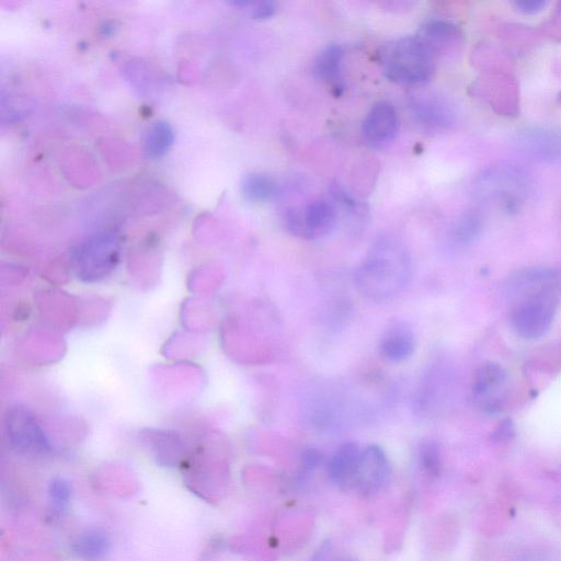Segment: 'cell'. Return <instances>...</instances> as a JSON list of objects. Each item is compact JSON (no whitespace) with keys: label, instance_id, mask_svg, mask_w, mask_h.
Here are the masks:
<instances>
[{"label":"cell","instance_id":"1","mask_svg":"<svg viewBox=\"0 0 561 561\" xmlns=\"http://www.w3.org/2000/svg\"><path fill=\"white\" fill-rule=\"evenodd\" d=\"M411 269L406 247L395 237H382L354 273V282L369 300L383 302L405 289Z\"/></svg>","mask_w":561,"mask_h":561},{"label":"cell","instance_id":"2","mask_svg":"<svg viewBox=\"0 0 561 561\" xmlns=\"http://www.w3.org/2000/svg\"><path fill=\"white\" fill-rule=\"evenodd\" d=\"M518 296L510 313L512 329L526 340L542 338L554 323L559 303L556 293L549 284H544L524 290Z\"/></svg>","mask_w":561,"mask_h":561},{"label":"cell","instance_id":"3","mask_svg":"<svg viewBox=\"0 0 561 561\" xmlns=\"http://www.w3.org/2000/svg\"><path fill=\"white\" fill-rule=\"evenodd\" d=\"M385 75L402 85L428 82L435 70V56L418 37L396 41L384 57Z\"/></svg>","mask_w":561,"mask_h":561},{"label":"cell","instance_id":"4","mask_svg":"<svg viewBox=\"0 0 561 561\" xmlns=\"http://www.w3.org/2000/svg\"><path fill=\"white\" fill-rule=\"evenodd\" d=\"M472 96L498 116L517 118L521 112V90L513 71L482 72L471 87Z\"/></svg>","mask_w":561,"mask_h":561},{"label":"cell","instance_id":"5","mask_svg":"<svg viewBox=\"0 0 561 561\" xmlns=\"http://www.w3.org/2000/svg\"><path fill=\"white\" fill-rule=\"evenodd\" d=\"M472 394L478 410L486 415L501 414L509 396L507 371L494 362L480 365L474 376Z\"/></svg>","mask_w":561,"mask_h":561},{"label":"cell","instance_id":"6","mask_svg":"<svg viewBox=\"0 0 561 561\" xmlns=\"http://www.w3.org/2000/svg\"><path fill=\"white\" fill-rule=\"evenodd\" d=\"M337 217L334 205L325 200H315L303 209L286 211L283 221L292 235L311 240L322 238L334 230Z\"/></svg>","mask_w":561,"mask_h":561},{"label":"cell","instance_id":"7","mask_svg":"<svg viewBox=\"0 0 561 561\" xmlns=\"http://www.w3.org/2000/svg\"><path fill=\"white\" fill-rule=\"evenodd\" d=\"M6 428L9 442L18 453L39 457L51 452L47 435L28 410L20 407L10 410Z\"/></svg>","mask_w":561,"mask_h":561},{"label":"cell","instance_id":"8","mask_svg":"<svg viewBox=\"0 0 561 561\" xmlns=\"http://www.w3.org/2000/svg\"><path fill=\"white\" fill-rule=\"evenodd\" d=\"M391 477V463L379 445H368L362 449L356 488L363 497L380 494Z\"/></svg>","mask_w":561,"mask_h":561},{"label":"cell","instance_id":"9","mask_svg":"<svg viewBox=\"0 0 561 561\" xmlns=\"http://www.w3.org/2000/svg\"><path fill=\"white\" fill-rule=\"evenodd\" d=\"M362 449L356 442H346L330 457L327 473L330 482L338 489L349 491L356 488Z\"/></svg>","mask_w":561,"mask_h":561},{"label":"cell","instance_id":"10","mask_svg":"<svg viewBox=\"0 0 561 561\" xmlns=\"http://www.w3.org/2000/svg\"><path fill=\"white\" fill-rule=\"evenodd\" d=\"M417 37L427 45L435 57L459 52L465 41L464 31L459 25L442 19L427 22Z\"/></svg>","mask_w":561,"mask_h":561},{"label":"cell","instance_id":"11","mask_svg":"<svg viewBox=\"0 0 561 561\" xmlns=\"http://www.w3.org/2000/svg\"><path fill=\"white\" fill-rule=\"evenodd\" d=\"M399 121L391 103H376L363 122L365 140L376 147L391 143L398 133Z\"/></svg>","mask_w":561,"mask_h":561},{"label":"cell","instance_id":"12","mask_svg":"<svg viewBox=\"0 0 561 561\" xmlns=\"http://www.w3.org/2000/svg\"><path fill=\"white\" fill-rule=\"evenodd\" d=\"M518 146L523 152L542 162L561 160V129L533 128L518 136Z\"/></svg>","mask_w":561,"mask_h":561},{"label":"cell","instance_id":"13","mask_svg":"<svg viewBox=\"0 0 561 561\" xmlns=\"http://www.w3.org/2000/svg\"><path fill=\"white\" fill-rule=\"evenodd\" d=\"M417 340L406 324L397 323L385 330L381 342L380 351L384 359L393 363L408 360L414 354Z\"/></svg>","mask_w":561,"mask_h":561},{"label":"cell","instance_id":"14","mask_svg":"<svg viewBox=\"0 0 561 561\" xmlns=\"http://www.w3.org/2000/svg\"><path fill=\"white\" fill-rule=\"evenodd\" d=\"M418 121L431 131H444L452 127L455 113L452 108L438 99L422 100L416 105Z\"/></svg>","mask_w":561,"mask_h":561},{"label":"cell","instance_id":"15","mask_svg":"<svg viewBox=\"0 0 561 561\" xmlns=\"http://www.w3.org/2000/svg\"><path fill=\"white\" fill-rule=\"evenodd\" d=\"M540 36L537 31L520 25H507L499 29L502 49L510 55H524L531 51Z\"/></svg>","mask_w":561,"mask_h":561},{"label":"cell","instance_id":"16","mask_svg":"<svg viewBox=\"0 0 561 561\" xmlns=\"http://www.w3.org/2000/svg\"><path fill=\"white\" fill-rule=\"evenodd\" d=\"M472 63L480 72L513 71L511 55L502 47L492 43H482L473 50Z\"/></svg>","mask_w":561,"mask_h":561},{"label":"cell","instance_id":"17","mask_svg":"<svg viewBox=\"0 0 561 561\" xmlns=\"http://www.w3.org/2000/svg\"><path fill=\"white\" fill-rule=\"evenodd\" d=\"M110 547V537L102 530H87L80 533L72 544L73 552L85 560H98L105 557Z\"/></svg>","mask_w":561,"mask_h":561},{"label":"cell","instance_id":"18","mask_svg":"<svg viewBox=\"0 0 561 561\" xmlns=\"http://www.w3.org/2000/svg\"><path fill=\"white\" fill-rule=\"evenodd\" d=\"M343 49L339 44L328 45L317 56L314 72L318 79L326 84H338L341 79Z\"/></svg>","mask_w":561,"mask_h":561},{"label":"cell","instance_id":"19","mask_svg":"<svg viewBox=\"0 0 561 561\" xmlns=\"http://www.w3.org/2000/svg\"><path fill=\"white\" fill-rule=\"evenodd\" d=\"M242 192L249 202L263 203L277 196V182L265 174H250L242 183Z\"/></svg>","mask_w":561,"mask_h":561},{"label":"cell","instance_id":"20","mask_svg":"<svg viewBox=\"0 0 561 561\" xmlns=\"http://www.w3.org/2000/svg\"><path fill=\"white\" fill-rule=\"evenodd\" d=\"M484 217L477 210L466 212L459 221L456 222L452 239L456 245L464 246L472 244L483 232Z\"/></svg>","mask_w":561,"mask_h":561},{"label":"cell","instance_id":"21","mask_svg":"<svg viewBox=\"0 0 561 561\" xmlns=\"http://www.w3.org/2000/svg\"><path fill=\"white\" fill-rule=\"evenodd\" d=\"M175 141V133L170 124L165 121L156 122L148 133L145 151L148 157L162 158L170 150Z\"/></svg>","mask_w":561,"mask_h":561},{"label":"cell","instance_id":"22","mask_svg":"<svg viewBox=\"0 0 561 561\" xmlns=\"http://www.w3.org/2000/svg\"><path fill=\"white\" fill-rule=\"evenodd\" d=\"M418 462L423 472L428 476L435 477L441 472V453L437 444L427 442L420 446Z\"/></svg>","mask_w":561,"mask_h":561},{"label":"cell","instance_id":"23","mask_svg":"<svg viewBox=\"0 0 561 561\" xmlns=\"http://www.w3.org/2000/svg\"><path fill=\"white\" fill-rule=\"evenodd\" d=\"M49 496L55 510L63 511L72 498V486L67 480L56 478L49 487Z\"/></svg>","mask_w":561,"mask_h":561},{"label":"cell","instance_id":"24","mask_svg":"<svg viewBox=\"0 0 561 561\" xmlns=\"http://www.w3.org/2000/svg\"><path fill=\"white\" fill-rule=\"evenodd\" d=\"M537 33L540 38L561 43V2L556 4L552 16L543 22Z\"/></svg>","mask_w":561,"mask_h":561},{"label":"cell","instance_id":"25","mask_svg":"<svg viewBox=\"0 0 561 561\" xmlns=\"http://www.w3.org/2000/svg\"><path fill=\"white\" fill-rule=\"evenodd\" d=\"M549 5L547 0H520L514 6L524 15H537Z\"/></svg>","mask_w":561,"mask_h":561},{"label":"cell","instance_id":"26","mask_svg":"<svg viewBox=\"0 0 561 561\" xmlns=\"http://www.w3.org/2000/svg\"><path fill=\"white\" fill-rule=\"evenodd\" d=\"M320 460H322V457H320V454L316 450H308L304 453L301 466V476L303 479L309 474L314 473Z\"/></svg>","mask_w":561,"mask_h":561},{"label":"cell","instance_id":"27","mask_svg":"<svg viewBox=\"0 0 561 561\" xmlns=\"http://www.w3.org/2000/svg\"><path fill=\"white\" fill-rule=\"evenodd\" d=\"M276 11H277L276 3L267 2V3L256 4V8L254 9L253 16L256 19H267L272 17L274 14H276Z\"/></svg>","mask_w":561,"mask_h":561},{"label":"cell","instance_id":"28","mask_svg":"<svg viewBox=\"0 0 561 561\" xmlns=\"http://www.w3.org/2000/svg\"><path fill=\"white\" fill-rule=\"evenodd\" d=\"M558 105L561 107V93L557 97Z\"/></svg>","mask_w":561,"mask_h":561},{"label":"cell","instance_id":"29","mask_svg":"<svg viewBox=\"0 0 561 561\" xmlns=\"http://www.w3.org/2000/svg\"><path fill=\"white\" fill-rule=\"evenodd\" d=\"M340 561H353V560H340Z\"/></svg>","mask_w":561,"mask_h":561}]
</instances>
